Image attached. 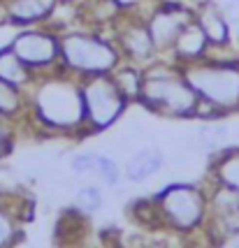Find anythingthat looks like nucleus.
Listing matches in <instances>:
<instances>
[{"mask_svg": "<svg viewBox=\"0 0 239 248\" xmlns=\"http://www.w3.org/2000/svg\"><path fill=\"white\" fill-rule=\"evenodd\" d=\"M202 102L218 111L239 107V65L235 61H195L184 70Z\"/></svg>", "mask_w": 239, "mask_h": 248, "instance_id": "nucleus-1", "label": "nucleus"}, {"mask_svg": "<svg viewBox=\"0 0 239 248\" xmlns=\"http://www.w3.org/2000/svg\"><path fill=\"white\" fill-rule=\"evenodd\" d=\"M140 100L165 116H195L200 109V95L188 84L184 72H149L142 81Z\"/></svg>", "mask_w": 239, "mask_h": 248, "instance_id": "nucleus-2", "label": "nucleus"}, {"mask_svg": "<svg viewBox=\"0 0 239 248\" xmlns=\"http://www.w3.org/2000/svg\"><path fill=\"white\" fill-rule=\"evenodd\" d=\"M61 61L77 75H112L119 67V49L98 35L70 32L61 37Z\"/></svg>", "mask_w": 239, "mask_h": 248, "instance_id": "nucleus-3", "label": "nucleus"}, {"mask_svg": "<svg viewBox=\"0 0 239 248\" xmlns=\"http://www.w3.org/2000/svg\"><path fill=\"white\" fill-rule=\"evenodd\" d=\"M37 111L42 121L58 128H72L86 121L81 86L70 81H47L37 88Z\"/></svg>", "mask_w": 239, "mask_h": 248, "instance_id": "nucleus-4", "label": "nucleus"}, {"mask_svg": "<svg viewBox=\"0 0 239 248\" xmlns=\"http://www.w3.org/2000/svg\"><path fill=\"white\" fill-rule=\"evenodd\" d=\"M81 97H84V114L91 128L105 130L121 116L126 109V97L114 84L112 75H93L86 77L81 84Z\"/></svg>", "mask_w": 239, "mask_h": 248, "instance_id": "nucleus-5", "label": "nucleus"}, {"mask_svg": "<svg viewBox=\"0 0 239 248\" xmlns=\"http://www.w3.org/2000/svg\"><path fill=\"white\" fill-rule=\"evenodd\" d=\"M12 51L33 72L47 70L61 58V40L47 31H21L12 40Z\"/></svg>", "mask_w": 239, "mask_h": 248, "instance_id": "nucleus-6", "label": "nucleus"}, {"mask_svg": "<svg viewBox=\"0 0 239 248\" xmlns=\"http://www.w3.org/2000/svg\"><path fill=\"white\" fill-rule=\"evenodd\" d=\"M195 19V14L191 10H186L184 5L179 2H163L158 5V10L151 14L149 19V32H151V40L156 44L158 51H165V49H172L179 32L184 31L188 23Z\"/></svg>", "mask_w": 239, "mask_h": 248, "instance_id": "nucleus-7", "label": "nucleus"}, {"mask_svg": "<svg viewBox=\"0 0 239 248\" xmlns=\"http://www.w3.org/2000/svg\"><path fill=\"white\" fill-rule=\"evenodd\" d=\"M195 21L205 31L209 44L223 46V44L230 42V23L225 21V16H223V12L216 2H205L195 12Z\"/></svg>", "mask_w": 239, "mask_h": 248, "instance_id": "nucleus-8", "label": "nucleus"}, {"mask_svg": "<svg viewBox=\"0 0 239 248\" xmlns=\"http://www.w3.org/2000/svg\"><path fill=\"white\" fill-rule=\"evenodd\" d=\"M58 0H7V16L16 26H33L54 12Z\"/></svg>", "mask_w": 239, "mask_h": 248, "instance_id": "nucleus-9", "label": "nucleus"}, {"mask_svg": "<svg viewBox=\"0 0 239 248\" xmlns=\"http://www.w3.org/2000/svg\"><path fill=\"white\" fill-rule=\"evenodd\" d=\"M207 46H209V40H207L205 31H202V28L197 26V21L193 19L184 31L179 32L172 51L179 56V58H184L186 63H195V61H202V58H205Z\"/></svg>", "mask_w": 239, "mask_h": 248, "instance_id": "nucleus-10", "label": "nucleus"}, {"mask_svg": "<svg viewBox=\"0 0 239 248\" xmlns=\"http://www.w3.org/2000/svg\"><path fill=\"white\" fill-rule=\"evenodd\" d=\"M165 202H167V209L172 211V216L179 218L181 223H193L197 218V214H200V209H202L200 195L193 188H186V186L170 188Z\"/></svg>", "mask_w": 239, "mask_h": 248, "instance_id": "nucleus-11", "label": "nucleus"}, {"mask_svg": "<svg viewBox=\"0 0 239 248\" xmlns=\"http://www.w3.org/2000/svg\"><path fill=\"white\" fill-rule=\"evenodd\" d=\"M165 162V155L160 149L156 146H146V149H140L137 153H132L130 160L126 162V176L130 181H144L149 179L151 174H156Z\"/></svg>", "mask_w": 239, "mask_h": 248, "instance_id": "nucleus-12", "label": "nucleus"}, {"mask_svg": "<svg viewBox=\"0 0 239 248\" xmlns=\"http://www.w3.org/2000/svg\"><path fill=\"white\" fill-rule=\"evenodd\" d=\"M121 49H126V54L144 61V58H151L158 49L151 40V32L149 26H142V23H132L126 31L121 32Z\"/></svg>", "mask_w": 239, "mask_h": 248, "instance_id": "nucleus-13", "label": "nucleus"}, {"mask_svg": "<svg viewBox=\"0 0 239 248\" xmlns=\"http://www.w3.org/2000/svg\"><path fill=\"white\" fill-rule=\"evenodd\" d=\"M0 79L10 81L16 88L28 86V81L33 79V70L12 51V46L0 51Z\"/></svg>", "mask_w": 239, "mask_h": 248, "instance_id": "nucleus-14", "label": "nucleus"}, {"mask_svg": "<svg viewBox=\"0 0 239 248\" xmlns=\"http://www.w3.org/2000/svg\"><path fill=\"white\" fill-rule=\"evenodd\" d=\"M112 79H114V84L119 86V91L123 93L126 100H135V97H140L144 77H142L135 67H116V70L112 72Z\"/></svg>", "mask_w": 239, "mask_h": 248, "instance_id": "nucleus-15", "label": "nucleus"}, {"mask_svg": "<svg viewBox=\"0 0 239 248\" xmlns=\"http://www.w3.org/2000/svg\"><path fill=\"white\" fill-rule=\"evenodd\" d=\"M228 125L225 123H207L200 128L197 132V140L200 144L209 149V151H216V149H223L225 146V141H228Z\"/></svg>", "mask_w": 239, "mask_h": 248, "instance_id": "nucleus-16", "label": "nucleus"}, {"mask_svg": "<svg viewBox=\"0 0 239 248\" xmlns=\"http://www.w3.org/2000/svg\"><path fill=\"white\" fill-rule=\"evenodd\" d=\"M23 105L21 88L12 86L10 81L0 79V116H12L16 114Z\"/></svg>", "mask_w": 239, "mask_h": 248, "instance_id": "nucleus-17", "label": "nucleus"}, {"mask_svg": "<svg viewBox=\"0 0 239 248\" xmlns=\"http://www.w3.org/2000/svg\"><path fill=\"white\" fill-rule=\"evenodd\" d=\"M221 179L230 190L239 193V151H228L221 160Z\"/></svg>", "mask_w": 239, "mask_h": 248, "instance_id": "nucleus-18", "label": "nucleus"}, {"mask_svg": "<svg viewBox=\"0 0 239 248\" xmlns=\"http://www.w3.org/2000/svg\"><path fill=\"white\" fill-rule=\"evenodd\" d=\"M77 206L81 209V211H86V214H93L96 209H100L102 204V197H100V190L98 188H81L79 193H77Z\"/></svg>", "mask_w": 239, "mask_h": 248, "instance_id": "nucleus-19", "label": "nucleus"}, {"mask_svg": "<svg viewBox=\"0 0 239 248\" xmlns=\"http://www.w3.org/2000/svg\"><path fill=\"white\" fill-rule=\"evenodd\" d=\"M93 172H98L107 184H116L119 181V167H116V162L107 158V155H96V170Z\"/></svg>", "mask_w": 239, "mask_h": 248, "instance_id": "nucleus-20", "label": "nucleus"}, {"mask_svg": "<svg viewBox=\"0 0 239 248\" xmlns=\"http://www.w3.org/2000/svg\"><path fill=\"white\" fill-rule=\"evenodd\" d=\"M230 28H239V0H218L216 2Z\"/></svg>", "mask_w": 239, "mask_h": 248, "instance_id": "nucleus-21", "label": "nucleus"}, {"mask_svg": "<svg viewBox=\"0 0 239 248\" xmlns=\"http://www.w3.org/2000/svg\"><path fill=\"white\" fill-rule=\"evenodd\" d=\"M109 2H112L116 10H128V7H135L140 0H109Z\"/></svg>", "mask_w": 239, "mask_h": 248, "instance_id": "nucleus-22", "label": "nucleus"}, {"mask_svg": "<svg viewBox=\"0 0 239 248\" xmlns=\"http://www.w3.org/2000/svg\"><path fill=\"white\" fill-rule=\"evenodd\" d=\"M5 141H7V132H5V123L0 121V155L5 151Z\"/></svg>", "mask_w": 239, "mask_h": 248, "instance_id": "nucleus-23", "label": "nucleus"}, {"mask_svg": "<svg viewBox=\"0 0 239 248\" xmlns=\"http://www.w3.org/2000/svg\"><path fill=\"white\" fill-rule=\"evenodd\" d=\"M5 237H7V225H5V223H2V218H0V241H2Z\"/></svg>", "mask_w": 239, "mask_h": 248, "instance_id": "nucleus-24", "label": "nucleus"}, {"mask_svg": "<svg viewBox=\"0 0 239 248\" xmlns=\"http://www.w3.org/2000/svg\"><path fill=\"white\" fill-rule=\"evenodd\" d=\"M63 2H75V0H63Z\"/></svg>", "mask_w": 239, "mask_h": 248, "instance_id": "nucleus-25", "label": "nucleus"}]
</instances>
